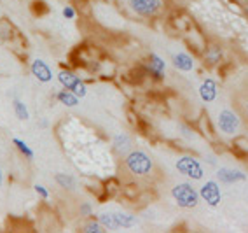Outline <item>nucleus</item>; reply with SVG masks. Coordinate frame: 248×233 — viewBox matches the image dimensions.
<instances>
[{
  "instance_id": "29",
  "label": "nucleus",
  "mask_w": 248,
  "mask_h": 233,
  "mask_svg": "<svg viewBox=\"0 0 248 233\" xmlns=\"http://www.w3.org/2000/svg\"><path fill=\"white\" fill-rule=\"evenodd\" d=\"M247 2H248V0H247Z\"/></svg>"
},
{
  "instance_id": "4",
  "label": "nucleus",
  "mask_w": 248,
  "mask_h": 233,
  "mask_svg": "<svg viewBox=\"0 0 248 233\" xmlns=\"http://www.w3.org/2000/svg\"><path fill=\"white\" fill-rule=\"evenodd\" d=\"M175 168H177L178 174L186 175L191 181H201L204 177V168L201 165V162L198 158L189 156V154L178 158L175 162Z\"/></svg>"
},
{
  "instance_id": "18",
  "label": "nucleus",
  "mask_w": 248,
  "mask_h": 233,
  "mask_svg": "<svg viewBox=\"0 0 248 233\" xmlns=\"http://www.w3.org/2000/svg\"><path fill=\"white\" fill-rule=\"evenodd\" d=\"M98 221H100L107 230H119L117 221H115V217H114V212H103V214L98 216Z\"/></svg>"
},
{
  "instance_id": "14",
  "label": "nucleus",
  "mask_w": 248,
  "mask_h": 233,
  "mask_svg": "<svg viewBox=\"0 0 248 233\" xmlns=\"http://www.w3.org/2000/svg\"><path fill=\"white\" fill-rule=\"evenodd\" d=\"M54 181L60 188L68 189V191H74L77 188V179L70 174H56L54 175Z\"/></svg>"
},
{
  "instance_id": "9",
  "label": "nucleus",
  "mask_w": 248,
  "mask_h": 233,
  "mask_svg": "<svg viewBox=\"0 0 248 233\" xmlns=\"http://www.w3.org/2000/svg\"><path fill=\"white\" fill-rule=\"evenodd\" d=\"M217 175V181L220 184H236V183H243L247 181V174L238 168H227V166H220L215 172Z\"/></svg>"
},
{
  "instance_id": "27",
  "label": "nucleus",
  "mask_w": 248,
  "mask_h": 233,
  "mask_svg": "<svg viewBox=\"0 0 248 233\" xmlns=\"http://www.w3.org/2000/svg\"><path fill=\"white\" fill-rule=\"evenodd\" d=\"M208 163H210V165H215V160H213V158L210 156V158H208Z\"/></svg>"
},
{
  "instance_id": "1",
  "label": "nucleus",
  "mask_w": 248,
  "mask_h": 233,
  "mask_svg": "<svg viewBox=\"0 0 248 233\" xmlns=\"http://www.w3.org/2000/svg\"><path fill=\"white\" fill-rule=\"evenodd\" d=\"M124 165L129 174L137 175V177H147L152 174V168H154L152 158L147 152L138 151V149L128 152V156L124 158Z\"/></svg>"
},
{
  "instance_id": "22",
  "label": "nucleus",
  "mask_w": 248,
  "mask_h": 233,
  "mask_svg": "<svg viewBox=\"0 0 248 233\" xmlns=\"http://www.w3.org/2000/svg\"><path fill=\"white\" fill-rule=\"evenodd\" d=\"M79 214L80 216H91L93 214V205L89 202H82L79 207Z\"/></svg>"
},
{
  "instance_id": "11",
  "label": "nucleus",
  "mask_w": 248,
  "mask_h": 233,
  "mask_svg": "<svg viewBox=\"0 0 248 233\" xmlns=\"http://www.w3.org/2000/svg\"><path fill=\"white\" fill-rule=\"evenodd\" d=\"M31 74L37 77V81L40 83H49L53 79V70L44 60H33L31 62Z\"/></svg>"
},
{
  "instance_id": "23",
  "label": "nucleus",
  "mask_w": 248,
  "mask_h": 233,
  "mask_svg": "<svg viewBox=\"0 0 248 233\" xmlns=\"http://www.w3.org/2000/svg\"><path fill=\"white\" fill-rule=\"evenodd\" d=\"M76 16H77V13L72 5H65V7H63V18L65 19H76Z\"/></svg>"
},
{
  "instance_id": "26",
  "label": "nucleus",
  "mask_w": 248,
  "mask_h": 233,
  "mask_svg": "<svg viewBox=\"0 0 248 233\" xmlns=\"http://www.w3.org/2000/svg\"><path fill=\"white\" fill-rule=\"evenodd\" d=\"M2 183H4V174H2V168H0V186H2Z\"/></svg>"
},
{
  "instance_id": "24",
  "label": "nucleus",
  "mask_w": 248,
  "mask_h": 233,
  "mask_svg": "<svg viewBox=\"0 0 248 233\" xmlns=\"http://www.w3.org/2000/svg\"><path fill=\"white\" fill-rule=\"evenodd\" d=\"M33 189H35V193L39 195L40 198H44V200H47V198H49V191L44 188V186H42V184H35V186H33Z\"/></svg>"
},
{
  "instance_id": "16",
  "label": "nucleus",
  "mask_w": 248,
  "mask_h": 233,
  "mask_svg": "<svg viewBox=\"0 0 248 233\" xmlns=\"http://www.w3.org/2000/svg\"><path fill=\"white\" fill-rule=\"evenodd\" d=\"M114 217L117 221V226L123 230L133 228L135 224H137V217L131 214H126V212H114Z\"/></svg>"
},
{
  "instance_id": "25",
  "label": "nucleus",
  "mask_w": 248,
  "mask_h": 233,
  "mask_svg": "<svg viewBox=\"0 0 248 233\" xmlns=\"http://www.w3.org/2000/svg\"><path fill=\"white\" fill-rule=\"evenodd\" d=\"M243 111H245V117H247V121H248V102L245 103V109H243Z\"/></svg>"
},
{
  "instance_id": "3",
  "label": "nucleus",
  "mask_w": 248,
  "mask_h": 233,
  "mask_svg": "<svg viewBox=\"0 0 248 233\" xmlns=\"http://www.w3.org/2000/svg\"><path fill=\"white\" fill-rule=\"evenodd\" d=\"M218 132L226 137H234L241 132V117L232 109H222L217 116Z\"/></svg>"
},
{
  "instance_id": "10",
  "label": "nucleus",
  "mask_w": 248,
  "mask_h": 233,
  "mask_svg": "<svg viewBox=\"0 0 248 233\" xmlns=\"http://www.w3.org/2000/svg\"><path fill=\"white\" fill-rule=\"evenodd\" d=\"M200 99L203 100L204 103H212L217 100V95H218V86H217V81L213 79V77H206L203 83L200 84Z\"/></svg>"
},
{
  "instance_id": "19",
  "label": "nucleus",
  "mask_w": 248,
  "mask_h": 233,
  "mask_svg": "<svg viewBox=\"0 0 248 233\" xmlns=\"http://www.w3.org/2000/svg\"><path fill=\"white\" fill-rule=\"evenodd\" d=\"M13 105H14V112H16V116H18V119H23V121H27L28 117H30V112H28V109H27V105L21 102V100H14L13 102Z\"/></svg>"
},
{
  "instance_id": "13",
  "label": "nucleus",
  "mask_w": 248,
  "mask_h": 233,
  "mask_svg": "<svg viewBox=\"0 0 248 233\" xmlns=\"http://www.w3.org/2000/svg\"><path fill=\"white\" fill-rule=\"evenodd\" d=\"M112 146H114V151L119 152V154H124V152H129L131 151V139H129L126 133H117L112 139Z\"/></svg>"
},
{
  "instance_id": "8",
  "label": "nucleus",
  "mask_w": 248,
  "mask_h": 233,
  "mask_svg": "<svg viewBox=\"0 0 248 233\" xmlns=\"http://www.w3.org/2000/svg\"><path fill=\"white\" fill-rule=\"evenodd\" d=\"M145 72L149 76H152L155 81H163L164 79V72H166V62L161 58L159 54L151 53L149 54V60H147Z\"/></svg>"
},
{
  "instance_id": "20",
  "label": "nucleus",
  "mask_w": 248,
  "mask_h": 233,
  "mask_svg": "<svg viewBox=\"0 0 248 233\" xmlns=\"http://www.w3.org/2000/svg\"><path fill=\"white\" fill-rule=\"evenodd\" d=\"M13 144L18 148V151L21 152L23 156L25 158H28V160H31L33 158V151H31L30 148H28V144L25 142V140H21V139H13Z\"/></svg>"
},
{
  "instance_id": "7",
  "label": "nucleus",
  "mask_w": 248,
  "mask_h": 233,
  "mask_svg": "<svg viewBox=\"0 0 248 233\" xmlns=\"http://www.w3.org/2000/svg\"><path fill=\"white\" fill-rule=\"evenodd\" d=\"M200 197L204 203L212 209H217L222 203V189L218 186V181H204L200 188Z\"/></svg>"
},
{
  "instance_id": "2",
  "label": "nucleus",
  "mask_w": 248,
  "mask_h": 233,
  "mask_svg": "<svg viewBox=\"0 0 248 233\" xmlns=\"http://www.w3.org/2000/svg\"><path fill=\"white\" fill-rule=\"evenodd\" d=\"M171 197L180 209H194L200 203V189H196L191 183H178L171 188Z\"/></svg>"
},
{
  "instance_id": "28",
  "label": "nucleus",
  "mask_w": 248,
  "mask_h": 233,
  "mask_svg": "<svg viewBox=\"0 0 248 233\" xmlns=\"http://www.w3.org/2000/svg\"><path fill=\"white\" fill-rule=\"evenodd\" d=\"M245 13H247V16H248V5H247V7H245Z\"/></svg>"
},
{
  "instance_id": "12",
  "label": "nucleus",
  "mask_w": 248,
  "mask_h": 233,
  "mask_svg": "<svg viewBox=\"0 0 248 233\" xmlns=\"http://www.w3.org/2000/svg\"><path fill=\"white\" fill-rule=\"evenodd\" d=\"M173 67L177 68V70L180 72H192L194 70V58H192L189 53H184V51H180V53L173 54Z\"/></svg>"
},
{
  "instance_id": "21",
  "label": "nucleus",
  "mask_w": 248,
  "mask_h": 233,
  "mask_svg": "<svg viewBox=\"0 0 248 233\" xmlns=\"http://www.w3.org/2000/svg\"><path fill=\"white\" fill-rule=\"evenodd\" d=\"M82 232L84 233H103L105 232V226H103L100 221H91V223L86 224Z\"/></svg>"
},
{
  "instance_id": "5",
  "label": "nucleus",
  "mask_w": 248,
  "mask_h": 233,
  "mask_svg": "<svg viewBox=\"0 0 248 233\" xmlns=\"http://www.w3.org/2000/svg\"><path fill=\"white\" fill-rule=\"evenodd\" d=\"M135 14L142 18H155L164 9V0H129Z\"/></svg>"
},
{
  "instance_id": "17",
  "label": "nucleus",
  "mask_w": 248,
  "mask_h": 233,
  "mask_svg": "<svg viewBox=\"0 0 248 233\" xmlns=\"http://www.w3.org/2000/svg\"><path fill=\"white\" fill-rule=\"evenodd\" d=\"M56 99H58V102H62L63 105H67V107H76V105H79V97H77L76 93H72L70 90L58 91Z\"/></svg>"
},
{
  "instance_id": "15",
  "label": "nucleus",
  "mask_w": 248,
  "mask_h": 233,
  "mask_svg": "<svg viewBox=\"0 0 248 233\" xmlns=\"http://www.w3.org/2000/svg\"><path fill=\"white\" fill-rule=\"evenodd\" d=\"M222 56H224V53H222L220 46H210V48H206V51H204V62L208 63V65H217V63H220Z\"/></svg>"
},
{
  "instance_id": "6",
  "label": "nucleus",
  "mask_w": 248,
  "mask_h": 233,
  "mask_svg": "<svg viewBox=\"0 0 248 233\" xmlns=\"http://www.w3.org/2000/svg\"><path fill=\"white\" fill-rule=\"evenodd\" d=\"M58 81L62 83V86L65 90H70L72 93H76L79 99L86 97V93H88V88H86L84 81H82L77 74H74L72 70H60Z\"/></svg>"
}]
</instances>
